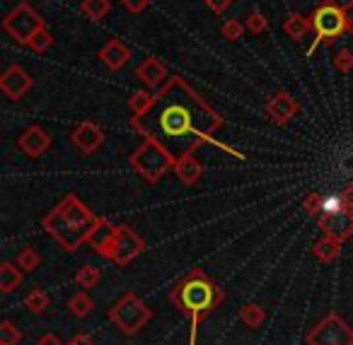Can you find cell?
<instances>
[{"mask_svg":"<svg viewBox=\"0 0 353 345\" xmlns=\"http://www.w3.org/2000/svg\"><path fill=\"white\" fill-rule=\"evenodd\" d=\"M68 345H94V343H92V338H90V335H75Z\"/></svg>","mask_w":353,"mask_h":345,"instance_id":"cell-39","label":"cell"},{"mask_svg":"<svg viewBox=\"0 0 353 345\" xmlns=\"http://www.w3.org/2000/svg\"><path fill=\"white\" fill-rule=\"evenodd\" d=\"M343 20H346V32L348 34H353V0H348V3H343Z\"/></svg>","mask_w":353,"mask_h":345,"instance_id":"cell-35","label":"cell"},{"mask_svg":"<svg viewBox=\"0 0 353 345\" xmlns=\"http://www.w3.org/2000/svg\"><path fill=\"white\" fill-rule=\"evenodd\" d=\"M80 10H83V15L88 20L102 22L109 15V10H112V0H83Z\"/></svg>","mask_w":353,"mask_h":345,"instance_id":"cell-23","label":"cell"},{"mask_svg":"<svg viewBox=\"0 0 353 345\" xmlns=\"http://www.w3.org/2000/svg\"><path fill=\"white\" fill-rule=\"evenodd\" d=\"M155 97V107L145 116L131 118V126L141 136L157 138L162 145L170 140H189L192 150L199 143H213L228 150L223 143L213 138V133L223 126V118L203 102L201 94L182 75H170V80L157 90Z\"/></svg>","mask_w":353,"mask_h":345,"instance_id":"cell-1","label":"cell"},{"mask_svg":"<svg viewBox=\"0 0 353 345\" xmlns=\"http://www.w3.org/2000/svg\"><path fill=\"white\" fill-rule=\"evenodd\" d=\"M312 32H314V44L307 49V56L317 51L319 44H332L341 34H346V20H343V8L334 0H327L317 10L312 12Z\"/></svg>","mask_w":353,"mask_h":345,"instance_id":"cell-4","label":"cell"},{"mask_svg":"<svg viewBox=\"0 0 353 345\" xmlns=\"http://www.w3.org/2000/svg\"><path fill=\"white\" fill-rule=\"evenodd\" d=\"M157 97L155 92H145V90H136V92L128 97V107H131L133 112V118H141L145 116L148 112H150L152 107H155Z\"/></svg>","mask_w":353,"mask_h":345,"instance_id":"cell-20","label":"cell"},{"mask_svg":"<svg viewBox=\"0 0 353 345\" xmlns=\"http://www.w3.org/2000/svg\"><path fill=\"white\" fill-rule=\"evenodd\" d=\"M206 6L211 8L216 15H221V12H225L228 8L232 6V0H206Z\"/></svg>","mask_w":353,"mask_h":345,"instance_id":"cell-36","label":"cell"},{"mask_svg":"<svg viewBox=\"0 0 353 345\" xmlns=\"http://www.w3.org/2000/svg\"><path fill=\"white\" fill-rule=\"evenodd\" d=\"M59 210H61V215H63V218L73 224V227L85 229V232H88V229L92 227V222H94L92 210H90L75 194L65 196V198L59 203Z\"/></svg>","mask_w":353,"mask_h":345,"instance_id":"cell-12","label":"cell"},{"mask_svg":"<svg viewBox=\"0 0 353 345\" xmlns=\"http://www.w3.org/2000/svg\"><path fill=\"white\" fill-rule=\"evenodd\" d=\"M174 160L176 157L172 155L170 147L162 145L157 138H145V140L136 147V152L131 155V167L145 181L155 184L157 179H162V176L174 167Z\"/></svg>","mask_w":353,"mask_h":345,"instance_id":"cell-3","label":"cell"},{"mask_svg":"<svg viewBox=\"0 0 353 345\" xmlns=\"http://www.w3.org/2000/svg\"><path fill=\"white\" fill-rule=\"evenodd\" d=\"M341 242H343V239L334 237V234H324V237L312 247L314 256H317L319 261H324V263L334 261V258L339 256V251H341Z\"/></svg>","mask_w":353,"mask_h":345,"instance_id":"cell-19","label":"cell"},{"mask_svg":"<svg viewBox=\"0 0 353 345\" xmlns=\"http://www.w3.org/2000/svg\"><path fill=\"white\" fill-rule=\"evenodd\" d=\"M341 200L346 208H353V186H348V189L341 191Z\"/></svg>","mask_w":353,"mask_h":345,"instance_id":"cell-38","label":"cell"},{"mask_svg":"<svg viewBox=\"0 0 353 345\" xmlns=\"http://www.w3.org/2000/svg\"><path fill=\"white\" fill-rule=\"evenodd\" d=\"M310 30H312V20H310V17H305V15H288L283 20V32L295 41L303 39Z\"/></svg>","mask_w":353,"mask_h":345,"instance_id":"cell-22","label":"cell"},{"mask_svg":"<svg viewBox=\"0 0 353 345\" xmlns=\"http://www.w3.org/2000/svg\"><path fill=\"white\" fill-rule=\"evenodd\" d=\"M99 61H102L109 70L117 73V70L126 68V63L131 61V51H128V46L123 44V41L109 39L107 44L102 46V51H99Z\"/></svg>","mask_w":353,"mask_h":345,"instance_id":"cell-17","label":"cell"},{"mask_svg":"<svg viewBox=\"0 0 353 345\" xmlns=\"http://www.w3.org/2000/svg\"><path fill=\"white\" fill-rule=\"evenodd\" d=\"M17 147H20L27 157L37 160V157L46 155V150L51 147V136L46 133V128L30 126V128H25V131H22L20 138H17Z\"/></svg>","mask_w":353,"mask_h":345,"instance_id":"cell-13","label":"cell"},{"mask_svg":"<svg viewBox=\"0 0 353 345\" xmlns=\"http://www.w3.org/2000/svg\"><path fill=\"white\" fill-rule=\"evenodd\" d=\"M223 36H225L228 41H240L242 34H245V25H242L240 20H228L225 25H223Z\"/></svg>","mask_w":353,"mask_h":345,"instance_id":"cell-32","label":"cell"},{"mask_svg":"<svg viewBox=\"0 0 353 345\" xmlns=\"http://www.w3.org/2000/svg\"><path fill=\"white\" fill-rule=\"evenodd\" d=\"M334 68L339 70V73H351L353 70V54L348 49H341L334 54Z\"/></svg>","mask_w":353,"mask_h":345,"instance_id":"cell-31","label":"cell"},{"mask_svg":"<svg viewBox=\"0 0 353 345\" xmlns=\"http://www.w3.org/2000/svg\"><path fill=\"white\" fill-rule=\"evenodd\" d=\"M25 306L34 314H44L49 309V295L44 290H32L30 295L25 297Z\"/></svg>","mask_w":353,"mask_h":345,"instance_id":"cell-28","label":"cell"},{"mask_svg":"<svg viewBox=\"0 0 353 345\" xmlns=\"http://www.w3.org/2000/svg\"><path fill=\"white\" fill-rule=\"evenodd\" d=\"M145 251V242L133 232L128 224H119L117 232V242H114L112 249V261H117L119 266H128L136 256Z\"/></svg>","mask_w":353,"mask_h":345,"instance_id":"cell-9","label":"cell"},{"mask_svg":"<svg viewBox=\"0 0 353 345\" xmlns=\"http://www.w3.org/2000/svg\"><path fill=\"white\" fill-rule=\"evenodd\" d=\"M0 90H3V94H6L8 99L17 102V99H22L32 90V75L27 73L20 63H12L10 68L3 73V78H0Z\"/></svg>","mask_w":353,"mask_h":345,"instance_id":"cell-10","label":"cell"},{"mask_svg":"<svg viewBox=\"0 0 353 345\" xmlns=\"http://www.w3.org/2000/svg\"><path fill=\"white\" fill-rule=\"evenodd\" d=\"M117 232H119V224L114 227V224L109 222V220L94 218L92 227L88 229V244L97 253H102V256L112 258V249H114V242H117Z\"/></svg>","mask_w":353,"mask_h":345,"instance_id":"cell-11","label":"cell"},{"mask_svg":"<svg viewBox=\"0 0 353 345\" xmlns=\"http://www.w3.org/2000/svg\"><path fill=\"white\" fill-rule=\"evenodd\" d=\"M99 278H102V273H99V268L94 266H83L78 268V273H75V282H78L80 287H85V290H90V287H94L99 282Z\"/></svg>","mask_w":353,"mask_h":345,"instance_id":"cell-26","label":"cell"},{"mask_svg":"<svg viewBox=\"0 0 353 345\" xmlns=\"http://www.w3.org/2000/svg\"><path fill=\"white\" fill-rule=\"evenodd\" d=\"M22 340V333L12 321H3L0 324V343L3 345H17Z\"/></svg>","mask_w":353,"mask_h":345,"instance_id":"cell-30","label":"cell"},{"mask_svg":"<svg viewBox=\"0 0 353 345\" xmlns=\"http://www.w3.org/2000/svg\"><path fill=\"white\" fill-rule=\"evenodd\" d=\"M0 345H3V343H0Z\"/></svg>","mask_w":353,"mask_h":345,"instance_id":"cell-40","label":"cell"},{"mask_svg":"<svg viewBox=\"0 0 353 345\" xmlns=\"http://www.w3.org/2000/svg\"><path fill=\"white\" fill-rule=\"evenodd\" d=\"M70 140H73V145L78 147L83 155H92V152H97V147L104 143V133H102V128H99L97 123L83 121V123H78V126H75Z\"/></svg>","mask_w":353,"mask_h":345,"instance_id":"cell-14","label":"cell"},{"mask_svg":"<svg viewBox=\"0 0 353 345\" xmlns=\"http://www.w3.org/2000/svg\"><path fill=\"white\" fill-rule=\"evenodd\" d=\"M245 27L252 32V34H261V32L266 30V17L261 15L259 10H252L250 15H247V22H245Z\"/></svg>","mask_w":353,"mask_h":345,"instance_id":"cell-33","label":"cell"},{"mask_svg":"<svg viewBox=\"0 0 353 345\" xmlns=\"http://www.w3.org/2000/svg\"><path fill=\"white\" fill-rule=\"evenodd\" d=\"M121 6L126 8L131 15H138V12H143L150 6V0H121Z\"/></svg>","mask_w":353,"mask_h":345,"instance_id":"cell-34","label":"cell"},{"mask_svg":"<svg viewBox=\"0 0 353 345\" xmlns=\"http://www.w3.org/2000/svg\"><path fill=\"white\" fill-rule=\"evenodd\" d=\"M266 112H269V116L274 118L276 123H281V126H283V123L293 121V118L298 116L300 107L288 92H279V94H274V97L269 99V104H266Z\"/></svg>","mask_w":353,"mask_h":345,"instance_id":"cell-16","label":"cell"},{"mask_svg":"<svg viewBox=\"0 0 353 345\" xmlns=\"http://www.w3.org/2000/svg\"><path fill=\"white\" fill-rule=\"evenodd\" d=\"M34 345H63V343H61V340L59 338H56V335L54 333H46V335H41V338L39 340H37V343Z\"/></svg>","mask_w":353,"mask_h":345,"instance_id":"cell-37","label":"cell"},{"mask_svg":"<svg viewBox=\"0 0 353 345\" xmlns=\"http://www.w3.org/2000/svg\"><path fill=\"white\" fill-rule=\"evenodd\" d=\"M22 282V268L17 263L6 261L0 266V290L3 292H12L17 290Z\"/></svg>","mask_w":353,"mask_h":345,"instance_id":"cell-21","label":"cell"},{"mask_svg":"<svg viewBox=\"0 0 353 345\" xmlns=\"http://www.w3.org/2000/svg\"><path fill=\"white\" fill-rule=\"evenodd\" d=\"M174 174L179 176V181L187 186L196 184L201 179V165L194 157V152H184V155H176L174 160Z\"/></svg>","mask_w":353,"mask_h":345,"instance_id":"cell-18","label":"cell"},{"mask_svg":"<svg viewBox=\"0 0 353 345\" xmlns=\"http://www.w3.org/2000/svg\"><path fill=\"white\" fill-rule=\"evenodd\" d=\"M136 78L141 80V83L145 85L148 90L157 92V90H160L162 85L167 83V80H170V73H167V68L157 59H145L136 68Z\"/></svg>","mask_w":353,"mask_h":345,"instance_id":"cell-15","label":"cell"},{"mask_svg":"<svg viewBox=\"0 0 353 345\" xmlns=\"http://www.w3.org/2000/svg\"><path fill=\"white\" fill-rule=\"evenodd\" d=\"M3 30H6L8 34L17 41V44L27 46L37 32L46 30V25H44V17H41L39 12L30 6V3L22 0L20 6H17L15 10L3 20Z\"/></svg>","mask_w":353,"mask_h":345,"instance_id":"cell-6","label":"cell"},{"mask_svg":"<svg viewBox=\"0 0 353 345\" xmlns=\"http://www.w3.org/2000/svg\"><path fill=\"white\" fill-rule=\"evenodd\" d=\"M172 300L192 319V345H196V326L218 302V290L201 271H194L172 290Z\"/></svg>","mask_w":353,"mask_h":345,"instance_id":"cell-2","label":"cell"},{"mask_svg":"<svg viewBox=\"0 0 353 345\" xmlns=\"http://www.w3.org/2000/svg\"><path fill=\"white\" fill-rule=\"evenodd\" d=\"M240 319L245 321L250 328H259V326L264 324V309H261L259 304H254V302H250V304L242 306Z\"/></svg>","mask_w":353,"mask_h":345,"instance_id":"cell-25","label":"cell"},{"mask_svg":"<svg viewBox=\"0 0 353 345\" xmlns=\"http://www.w3.org/2000/svg\"><path fill=\"white\" fill-rule=\"evenodd\" d=\"M109 319H112L114 324H117V328H121L123 333H136V331H141L143 326L150 321V309H148V304L141 297L128 292V295H123L121 300L109 309Z\"/></svg>","mask_w":353,"mask_h":345,"instance_id":"cell-5","label":"cell"},{"mask_svg":"<svg viewBox=\"0 0 353 345\" xmlns=\"http://www.w3.org/2000/svg\"><path fill=\"white\" fill-rule=\"evenodd\" d=\"M68 309L73 316H78V319H83V316H88L90 311H92V300H90L85 292H78V295L70 297L68 302Z\"/></svg>","mask_w":353,"mask_h":345,"instance_id":"cell-27","label":"cell"},{"mask_svg":"<svg viewBox=\"0 0 353 345\" xmlns=\"http://www.w3.org/2000/svg\"><path fill=\"white\" fill-rule=\"evenodd\" d=\"M310 345H353V328L336 314H329L307 333Z\"/></svg>","mask_w":353,"mask_h":345,"instance_id":"cell-7","label":"cell"},{"mask_svg":"<svg viewBox=\"0 0 353 345\" xmlns=\"http://www.w3.org/2000/svg\"><path fill=\"white\" fill-rule=\"evenodd\" d=\"M15 263H17V266H20L25 273H32V271H37V268H39L41 256H39V251H37V249L25 247V249H20V251H17Z\"/></svg>","mask_w":353,"mask_h":345,"instance_id":"cell-24","label":"cell"},{"mask_svg":"<svg viewBox=\"0 0 353 345\" xmlns=\"http://www.w3.org/2000/svg\"><path fill=\"white\" fill-rule=\"evenodd\" d=\"M44 229L65 249V251H78L80 244L88 242V232H85V229L73 227V224L61 215L59 205H56V208L44 218Z\"/></svg>","mask_w":353,"mask_h":345,"instance_id":"cell-8","label":"cell"},{"mask_svg":"<svg viewBox=\"0 0 353 345\" xmlns=\"http://www.w3.org/2000/svg\"><path fill=\"white\" fill-rule=\"evenodd\" d=\"M51 46H54V34H51L49 30H41L32 36L30 44H27V49L34 51V54H44V51H49Z\"/></svg>","mask_w":353,"mask_h":345,"instance_id":"cell-29","label":"cell"}]
</instances>
